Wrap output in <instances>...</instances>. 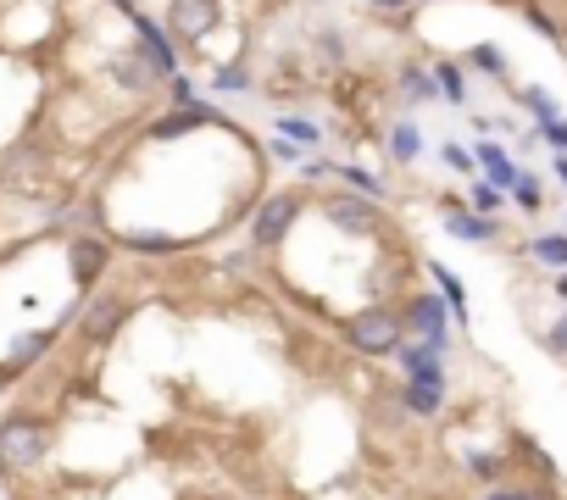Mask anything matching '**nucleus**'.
I'll use <instances>...</instances> for the list:
<instances>
[{
    "label": "nucleus",
    "instance_id": "1",
    "mask_svg": "<svg viewBox=\"0 0 567 500\" xmlns=\"http://www.w3.org/2000/svg\"><path fill=\"white\" fill-rule=\"evenodd\" d=\"M45 445H50V429L39 423V417H29V411L7 417V423H0V473L18 478V473L39 467Z\"/></svg>",
    "mask_w": 567,
    "mask_h": 500
},
{
    "label": "nucleus",
    "instance_id": "2",
    "mask_svg": "<svg viewBox=\"0 0 567 500\" xmlns=\"http://www.w3.org/2000/svg\"><path fill=\"white\" fill-rule=\"evenodd\" d=\"M345 340H351V351H362V356H389V351L407 345V322H400L389 306H367V311H356V317L345 322Z\"/></svg>",
    "mask_w": 567,
    "mask_h": 500
},
{
    "label": "nucleus",
    "instance_id": "3",
    "mask_svg": "<svg viewBox=\"0 0 567 500\" xmlns=\"http://www.w3.org/2000/svg\"><path fill=\"white\" fill-rule=\"evenodd\" d=\"M400 322L412 328L418 345H451V306L440 295H412V306H407Z\"/></svg>",
    "mask_w": 567,
    "mask_h": 500
},
{
    "label": "nucleus",
    "instance_id": "4",
    "mask_svg": "<svg viewBox=\"0 0 567 500\" xmlns=\"http://www.w3.org/2000/svg\"><path fill=\"white\" fill-rule=\"evenodd\" d=\"M295 212H300V201H295V195H268V201H262V212L251 217V239H257L262 250H268V245H279V239L290 234Z\"/></svg>",
    "mask_w": 567,
    "mask_h": 500
},
{
    "label": "nucleus",
    "instance_id": "5",
    "mask_svg": "<svg viewBox=\"0 0 567 500\" xmlns=\"http://www.w3.org/2000/svg\"><path fill=\"white\" fill-rule=\"evenodd\" d=\"M168 29H179L184 39H206L217 29V0H173V7H168Z\"/></svg>",
    "mask_w": 567,
    "mask_h": 500
},
{
    "label": "nucleus",
    "instance_id": "6",
    "mask_svg": "<svg viewBox=\"0 0 567 500\" xmlns=\"http://www.w3.org/2000/svg\"><path fill=\"white\" fill-rule=\"evenodd\" d=\"M322 217L340 223V228H351V234H373V228H378V212H373L367 195H334V201H322Z\"/></svg>",
    "mask_w": 567,
    "mask_h": 500
},
{
    "label": "nucleus",
    "instance_id": "7",
    "mask_svg": "<svg viewBox=\"0 0 567 500\" xmlns=\"http://www.w3.org/2000/svg\"><path fill=\"white\" fill-rule=\"evenodd\" d=\"M123 300L117 295H95L90 306H84V340H95V345H106L112 333H117V322H123Z\"/></svg>",
    "mask_w": 567,
    "mask_h": 500
},
{
    "label": "nucleus",
    "instance_id": "8",
    "mask_svg": "<svg viewBox=\"0 0 567 500\" xmlns=\"http://www.w3.org/2000/svg\"><path fill=\"white\" fill-rule=\"evenodd\" d=\"M440 406H445V367H429V373H418V378L407 384V411L434 417Z\"/></svg>",
    "mask_w": 567,
    "mask_h": 500
},
{
    "label": "nucleus",
    "instance_id": "9",
    "mask_svg": "<svg viewBox=\"0 0 567 500\" xmlns=\"http://www.w3.org/2000/svg\"><path fill=\"white\" fill-rule=\"evenodd\" d=\"M134 29H139V45H145V61L156 67V72H179V56H173V45H168V34H161V23H150V18H139L134 12Z\"/></svg>",
    "mask_w": 567,
    "mask_h": 500
},
{
    "label": "nucleus",
    "instance_id": "10",
    "mask_svg": "<svg viewBox=\"0 0 567 500\" xmlns=\"http://www.w3.org/2000/svg\"><path fill=\"white\" fill-rule=\"evenodd\" d=\"M473 161H484V173H490V184L496 190H518L523 179H518V161L501 150V145H490V139H484L478 150H473Z\"/></svg>",
    "mask_w": 567,
    "mask_h": 500
},
{
    "label": "nucleus",
    "instance_id": "11",
    "mask_svg": "<svg viewBox=\"0 0 567 500\" xmlns=\"http://www.w3.org/2000/svg\"><path fill=\"white\" fill-rule=\"evenodd\" d=\"M106 268V245L101 239H72V279L78 284H95Z\"/></svg>",
    "mask_w": 567,
    "mask_h": 500
},
{
    "label": "nucleus",
    "instance_id": "12",
    "mask_svg": "<svg viewBox=\"0 0 567 500\" xmlns=\"http://www.w3.org/2000/svg\"><path fill=\"white\" fill-rule=\"evenodd\" d=\"M445 228H451L456 239H467V245H490V239H501L496 217H467V212H445Z\"/></svg>",
    "mask_w": 567,
    "mask_h": 500
},
{
    "label": "nucleus",
    "instance_id": "13",
    "mask_svg": "<svg viewBox=\"0 0 567 500\" xmlns=\"http://www.w3.org/2000/svg\"><path fill=\"white\" fill-rule=\"evenodd\" d=\"M434 95H440V83H434L429 67H400V101L423 106V101H434Z\"/></svg>",
    "mask_w": 567,
    "mask_h": 500
},
{
    "label": "nucleus",
    "instance_id": "14",
    "mask_svg": "<svg viewBox=\"0 0 567 500\" xmlns=\"http://www.w3.org/2000/svg\"><path fill=\"white\" fill-rule=\"evenodd\" d=\"M50 340H56V333L50 328H39V333H18V340H12V351H7V362L23 373V367H34L45 351H50Z\"/></svg>",
    "mask_w": 567,
    "mask_h": 500
},
{
    "label": "nucleus",
    "instance_id": "15",
    "mask_svg": "<svg viewBox=\"0 0 567 500\" xmlns=\"http://www.w3.org/2000/svg\"><path fill=\"white\" fill-rule=\"evenodd\" d=\"M112 72H117L123 90H134V95H145L150 83H156V72H150V61H145V56H117V61H112Z\"/></svg>",
    "mask_w": 567,
    "mask_h": 500
},
{
    "label": "nucleus",
    "instance_id": "16",
    "mask_svg": "<svg viewBox=\"0 0 567 500\" xmlns=\"http://www.w3.org/2000/svg\"><path fill=\"white\" fill-rule=\"evenodd\" d=\"M445 351H451V345H418V340H412V345H400L395 356H400V367L418 378V373H429V367H445Z\"/></svg>",
    "mask_w": 567,
    "mask_h": 500
},
{
    "label": "nucleus",
    "instance_id": "17",
    "mask_svg": "<svg viewBox=\"0 0 567 500\" xmlns=\"http://www.w3.org/2000/svg\"><path fill=\"white\" fill-rule=\"evenodd\" d=\"M206 117H212L206 106H179L173 117H161V123H156L150 134H156V139H173V134H190V128H201Z\"/></svg>",
    "mask_w": 567,
    "mask_h": 500
},
{
    "label": "nucleus",
    "instance_id": "18",
    "mask_svg": "<svg viewBox=\"0 0 567 500\" xmlns=\"http://www.w3.org/2000/svg\"><path fill=\"white\" fill-rule=\"evenodd\" d=\"M429 72H434V83H440V95H445L451 106H462V101H467V78H462V67H456V61H434Z\"/></svg>",
    "mask_w": 567,
    "mask_h": 500
},
{
    "label": "nucleus",
    "instance_id": "19",
    "mask_svg": "<svg viewBox=\"0 0 567 500\" xmlns=\"http://www.w3.org/2000/svg\"><path fill=\"white\" fill-rule=\"evenodd\" d=\"M389 150H395V161H418L423 139H418V123H412V117H400V123H395V134H389Z\"/></svg>",
    "mask_w": 567,
    "mask_h": 500
},
{
    "label": "nucleus",
    "instance_id": "20",
    "mask_svg": "<svg viewBox=\"0 0 567 500\" xmlns=\"http://www.w3.org/2000/svg\"><path fill=\"white\" fill-rule=\"evenodd\" d=\"M434 279H440V289H445L451 317H456V322H467V295H462V279H456L451 268H440V262H434Z\"/></svg>",
    "mask_w": 567,
    "mask_h": 500
},
{
    "label": "nucleus",
    "instance_id": "21",
    "mask_svg": "<svg viewBox=\"0 0 567 500\" xmlns=\"http://www.w3.org/2000/svg\"><path fill=\"white\" fill-rule=\"evenodd\" d=\"M529 250H534L545 268H567V234H545V239H534Z\"/></svg>",
    "mask_w": 567,
    "mask_h": 500
},
{
    "label": "nucleus",
    "instance_id": "22",
    "mask_svg": "<svg viewBox=\"0 0 567 500\" xmlns=\"http://www.w3.org/2000/svg\"><path fill=\"white\" fill-rule=\"evenodd\" d=\"M128 250H139V257H168L173 250V234H123Z\"/></svg>",
    "mask_w": 567,
    "mask_h": 500
},
{
    "label": "nucleus",
    "instance_id": "23",
    "mask_svg": "<svg viewBox=\"0 0 567 500\" xmlns=\"http://www.w3.org/2000/svg\"><path fill=\"white\" fill-rule=\"evenodd\" d=\"M212 90L239 95V90H251V72H246V67H217V72H212Z\"/></svg>",
    "mask_w": 567,
    "mask_h": 500
},
{
    "label": "nucleus",
    "instance_id": "24",
    "mask_svg": "<svg viewBox=\"0 0 567 500\" xmlns=\"http://www.w3.org/2000/svg\"><path fill=\"white\" fill-rule=\"evenodd\" d=\"M501 206H507V195H501L496 184H484V179L473 184V212H478V217H496Z\"/></svg>",
    "mask_w": 567,
    "mask_h": 500
},
{
    "label": "nucleus",
    "instance_id": "25",
    "mask_svg": "<svg viewBox=\"0 0 567 500\" xmlns=\"http://www.w3.org/2000/svg\"><path fill=\"white\" fill-rule=\"evenodd\" d=\"M478 72H490V78H507V56L496 50V45H473V56H467Z\"/></svg>",
    "mask_w": 567,
    "mask_h": 500
},
{
    "label": "nucleus",
    "instance_id": "26",
    "mask_svg": "<svg viewBox=\"0 0 567 500\" xmlns=\"http://www.w3.org/2000/svg\"><path fill=\"white\" fill-rule=\"evenodd\" d=\"M523 106L540 117V128H551V123H556V101H551L545 90H523Z\"/></svg>",
    "mask_w": 567,
    "mask_h": 500
},
{
    "label": "nucleus",
    "instance_id": "27",
    "mask_svg": "<svg viewBox=\"0 0 567 500\" xmlns=\"http://www.w3.org/2000/svg\"><path fill=\"white\" fill-rule=\"evenodd\" d=\"M279 134H290V139H306V145H317V123H311V117H279Z\"/></svg>",
    "mask_w": 567,
    "mask_h": 500
},
{
    "label": "nucleus",
    "instance_id": "28",
    "mask_svg": "<svg viewBox=\"0 0 567 500\" xmlns=\"http://www.w3.org/2000/svg\"><path fill=\"white\" fill-rule=\"evenodd\" d=\"M512 195H518V206H523V212H540V206H545V195H540V184H534V179H523Z\"/></svg>",
    "mask_w": 567,
    "mask_h": 500
},
{
    "label": "nucleus",
    "instance_id": "29",
    "mask_svg": "<svg viewBox=\"0 0 567 500\" xmlns=\"http://www.w3.org/2000/svg\"><path fill=\"white\" fill-rule=\"evenodd\" d=\"M545 351H551V356H562V362H567V317H562V322H556V328H551V333H545Z\"/></svg>",
    "mask_w": 567,
    "mask_h": 500
},
{
    "label": "nucleus",
    "instance_id": "30",
    "mask_svg": "<svg viewBox=\"0 0 567 500\" xmlns=\"http://www.w3.org/2000/svg\"><path fill=\"white\" fill-rule=\"evenodd\" d=\"M445 167H451V173H473V156L462 145H445Z\"/></svg>",
    "mask_w": 567,
    "mask_h": 500
},
{
    "label": "nucleus",
    "instance_id": "31",
    "mask_svg": "<svg viewBox=\"0 0 567 500\" xmlns=\"http://www.w3.org/2000/svg\"><path fill=\"white\" fill-rule=\"evenodd\" d=\"M545 139L556 145V156H567V117H556V123L545 128Z\"/></svg>",
    "mask_w": 567,
    "mask_h": 500
},
{
    "label": "nucleus",
    "instance_id": "32",
    "mask_svg": "<svg viewBox=\"0 0 567 500\" xmlns=\"http://www.w3.org/2000/svg\"><path fill=\"white\" fill-rule=\"evenodd\" d=\"M529 23H534V29H540L545 39H562V29H556V23H551L545 12H534V7H529Z\"/></svg>",
    "mask_w": 567,
    "mask_h": 500
},
{
    "label": "nucleus",
    "instance_id": "33",
    "mask_svg": "<svg viewBox=\"0 0 567 500\" xmlns=\"http://www.w3.org/2000/svg\"><path fill=\"white\" fill-rule=\"evenodd\" d=\"M467 467H473V473H478V478H496V467H501V462H496V456H473V462H467Z\"/></svg>",
    "mask_w": 567,
    "mask_h": 500
},
{
    "label": "nucleus",
    "instance_id": "34",
    "mask_svg": "<svg viewBox=\"0 0 567 500\" xmlns=\"http://www.w3.org/2000/svg\"><path fill=\"white\" fill-rule=\"evenodd\" d=\"M300 173H306V179H329L334 167H329V161H300Z\"/></svg>",
    "mask_w": 567,
    "mask_h": 500
},
{
    "label": "nucleus",
    "instance_id": "35",
    "mask_svg": "<svg viewBox=\"0 0 567 500\" xmlns=\"http://www.w3.org/2000/svg\"><path fill=\"white\" fill-rule=\"evenodd\" d=\"M367 7H373V12H407L412 0H367Z\"/></svg>",
    "mask_w": 567,
    "mask_h": 500
},
{
    "label": "nucleus",
    "instance_id": "36",
    "mask_svg": "<svg viewBox=\"0 0 567 500\" xmlns=\"http://www.w3.org/2000/svg\"><path fill=\"white\" fill-rule=\"evenodd\" d=\"M490 500H529V495H518V489H496Z\"/></svg>",
    "mask_w": 567,
    "mask_h": 500
},
{
    "label": "nucleus",
    "instance_id": "37",
    "mask_svg": "<svg viewBox=\"0 0 567 500\" xmlns=\"http://www.w3.org/2000/svg\"><path fill=\"white\" fill-rule=\"evenodd\" d=\"M7 378H18V367H12V362H0V389H7Z\"/></svg>",
    "mask_w": 567,
    "mask_h": 500
},
{
    "label": "nucleus",
    "instance_id": "38",
    "mask_svg": "<svg viewBox=\"0 0 567 500\" xmlns=\"http://www.w3.org/2000/svg\"><path fill=\"white\" fill-rule=\"evenodd\" d=\"M556 179L567 184V156H556Z\"/></svg>",
    "mask_w": 567,
    "mask_h": 500
},
{
    "label": "nucleus",
    "instance_id": "39",
    "mask_svg": "<svg viewBox=\"0 0 567 500\" xmlns=\"http://www.w3.org/2000/svg\"><path fill=\"white\" fill-rule=\"evenodd\" d=\"M556 295H562V300H567V273H562V279H556Z\"/></svg>",
    "mask_w": 567,
    "mask_h": 500
}]
</instances>
